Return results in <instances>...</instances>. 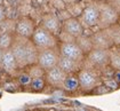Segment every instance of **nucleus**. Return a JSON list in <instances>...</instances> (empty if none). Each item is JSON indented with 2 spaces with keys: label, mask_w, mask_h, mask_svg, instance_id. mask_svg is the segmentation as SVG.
Masks as SVG:
<instances>
[{
  "label": "nucleus",
  "mask_w": 120,
  "mask_h": 111,
  "mask_svg": "<svg viewBox=\"0 0 120 111\" xmlns=\"http://www.w3.org/2000/svg\"><path fill=\"white\" fill-rule=\"evenodd\" d=\"M10 49L17 61L19 70L38 63L39 49L33 44L32 39L14 34V41Z\"/></svg>",
  "instance_id": "f257e3e1"
},
{
  "label": "nucleus",
  "mask_w": 120,
  "mask_h": 111,
  "mask_svg": "<svg viewBox=\"0 0 120 111\" xmlns=\"http://www.w3.org/2000/svg\"><path fill=\"white\" fill-rule=\"evenodd\" d=\"M77 74L80 84V91L83 94H90L96 86L102 84L101 74L97 73L96 69L81 68V70Z\"/></svg>",
  "instance_id": "f03ea898"
},
{
  "label": "nucleus",
  "mask_w": 120,
  "mask_h": 111,
  "mask_svg": "<svg viewBox=\"0 0 120 111\" xmlns=\"http://www.w3.org/2000/svg\"><path fill=\"white\" fill-rule=\"evenodd\" d=\"M31 39L39 50L48 49V48H56L58 47V44H60L58 38L55 34H53L52 32H49L48 30H46L42 25H38L36 28L34 33Z\"/></svg>",
  "instance_id": "7ed1b4c3"
},
{
  "label": "nucleus",
  "mask_w": 120,
  "mask_h": 111,
  "mask_svg": "<svg viewBox=\"0 0 120 111\" xmlns=\"http://www.w3.org/2000/svg\"><path fill=\"white\" fill-rule=\"evenodd\" d=\"M98 7H100V23H98L100 30H105L119 23V10L116 7H113L108 1L98 2Z\"/></svg>",
  "instance_id": "20e7f679"
},
{
  "label": "nucleus",
  "mask_w": 120,
  "mask_h": 111,
  "mask_svg": "<svg viewBox=\"0 0 120 111\" xmlns=\"http://www.w3.org/2000/svg\"><path fill=\"white\" fill-rule=\"evenodd\" d=\"M85 61H87V63L90 65L92 69L101 70L110 65V49L93 48L86 55Z\"/></svg>",
  "instance_id": "39448f33"
},
{
  "label": "nucleus",
  "mask_w": 120,
  "mask_h": 111,
  "mask_svg": "<svg viewBox=\"0 0 120 111\" xmlns=\"http://www.w3.org/2000/svg\"><path fill=\"white\" fill-rule=\"evenodd\" d=\"M60 57H61V54H60L58 47L42 49V50H39L38 64L40 65L45 71H47V70H50V69H53V68L58 65Z\"/></svg>",
  "instance_id": "423d86ee"
},
{
  "label": "nucleus",
  "mask_w": 120,
  "mask_h": 111,
  "mask_svg": "<svg viewBox=\"0 0 120 111\" xmlns=\"http://www.w3.org/2000/svg\"><path fill=\"white\" fill-rule=\"evenodd\" d=\"M80 22L82 23L83 28H94V27H98L100 23V7H98V2H90L88 4L81 14V16L79 17Z\"/></svg>",
  "instance_id": "0eeeda50"
},
{
  "label": "nucleus",
  "mask_w": 120,
  "mask_h": 111,
  "mask_svg": "<svg viewBox=\"0 0 120 111\" xmlns=\"http://www.w3.org/2000/svg\"><path fill=\"white\" fill-rule=\"evenodd\" d=\"M58 50H60L61 56L74 60V61L80 62V63H82L86 58V54L83 53L82 49L79 47V45L75 41H73V42H60Z\"/></svg>",
  "instance_id": "6e6552de"
},
{
  "label": "nucleus",
  "mask_w": 120,
  "mask_h": 111,
  "mask_svg": "<svg viewBox=\"0 0 120 111\" xmlns=\"http://www.w3.org/2000/svg\"><path fill=\"white\" fill-rule=\"evenodd\" d=\"M66 76L68 74L57 65L50 70H47L45 78H46V83L49 86L54 88H58V89H63V85H64Z\"/></svg>",
  "instance_id": "1a4fd4ad"
},
{
  "label": "nucleus",
  "mask_w": 120,
  "mask_h": 111,
  "mask_svg": "<svg viewBox=\"0 0 120 111\" xmlns=\"http://www.w3.org/2000/svg\"><path fill=\"white\" fill-rule=\"evenodd\" d=\"M36 24L33 22V19L30 17H22L16 22V28H15V34L21 36L24 38H29L31 39L34 30H36Z\"/></svg>",
  "instance_id": "9d476101"
},
{
  "label": "nucleus",
  "mask_w": 120,
  "mask_h": 111,
  "mask_svg": "<svg viewBox=\"0 0 120 111\" xmlns=\"http://www.w3.org/2000/svg\"><path fill=\"white\" fill-rule=\"evenodd\" d=\"M1 68L6 73L10 76H15L16 72L19 70L17 61L13 54L11 49H5L2 50V60H1Z\"/></svg>",
  "instance_id": "9b49d317"
},
{
  "label": "nucleus",
  "mask_w": 120,
  "mask_h": 111,
  "mask_svg": "<svg viewBox=\"0 0 120 111\" xmlns=\"http://www.w3.org/2000/svg\"><path fill=\"white\" fill-rule=\"evenodd\" d=\"M41 25L56 37H58L63 30V22L54 14H46L41 19Z\"/></svg>",
  "instance_id": "f8f14e48"
},
{
  "label": "nucleus",
  "mask_w": 120,
  "mask_h": 111,
  "mask_svg": "<svg viewBox=\"0 0 120 111\" xmlns=\"http://www.w3.org/2000/svg\"><path fill=\"white\" fill-rule=\"evenodd\" d=\"M92 41L94 48H102V49H111L114 47L110 36L106 30H98L94 32L92 36Z\"/></svg>",
  "instance_id": "ddd939ff"
},
{
  "label": "nucleus",
  "mask_w": 120,
  "mask_h": 111,
  "mask_svg": "<svg viewBox=\"0 0 120 111\" xmlns=\"http://www.w3.org/2000/svg\"><path fill=\"white\" fill-rule=\"evenodd\" d=\"M63 31L68 32L75 39L85 33V28L78 17H70L63 22Z\"/></svg>",
  "instance_id": "4468645a"
},
{
  "label": "nucleus",
  "mask_w": 120,
  "mask_h": 111,
  "mask_svg": "<svg viewBox=\"0 0 120 111\" xmlns=\"http://www.w3.org/2000/svg\"><path fill=\"white\" fill-rule=\"evenodd\" d=\"M81 65H82V63L77 62V61L71 60V58H68V57H64V56H61L60 57V61H58V66L66 74L78 73L81 70V68H82Z\"/></svg>",
  "instance_id": "2eb2a0df"
},
{
  "label": "nucleus",
  "mask_w": 120,
  "mask_h": 111,
  "mask_svg": "<svg viewBox=\"0 0 120 111\" xmlns=\"http://www.w3.org/2000/svg\"><path fill=\"white\" fill-rule=\"evenodd\" d=\"M63 91L65 93H69V94L77 93L78 91H80V84H79V79H78V74L71 73L66 76L64 85H63Z\"/></svg>",
  "instance_id": "dca6fc26"
},
{
  "label": "nucleus",
  "mask_w": 120,
  "mask_h": 111,
  "mask_svg": "<svg viewBox=\"0 0 120 111\" xmlns=\"http://www.w3.org/2000/svg\"><path fill=\"white\" fill-rule=\"evenodd\" d=\"M75 42L79 45V47L82 49V52L86 55L94 48V45H93V41H92V37H90V36H86L85 33H83L82 36L77 38V39H75Z\"/></svg>",
  "instance_id": "f3484780"
},
{
  "label": "nucleus",
  "mask_w": 120,
  "mask_h": 111,
  "mask_svg": "<svg viewBox=\"0 0 120 111\" xmlns=\"http://www.w3.org/2000/svg\"><path fill=\"white\" fill-rule=\"evenodd\" d=\"M110 66L120 70V47L114 46L110 49Z\"/></svg>",
  "instance_id": "a211bd4d"
},
{
  "label": "nucleus",
  "mask_w": 120,
  "mask_h": 111,
  "mask_svg": "<svg viewBox=\"0 0 120 111\" xmlns=\"http://www.w3.org/2000/svg\"><path fill=\"white\" fill-rule=\"evenodd\" d=\"M14 34L9 32H0V48L2 50L11 48L13 41H14Z\"/></svg>",
  "instance_id": "6ab92c4d"
},
{
  "label": "nucleus",
  "mask_w": 120,
  "mask_h": 111,
  "mask_svg": "<svg viewBox=\"0 0 120 111\" xmlns=\"http://www.w3.org/2000/svg\"><path fill=\"white\" fill-rule=\"evenodd\" d=\"M110 36L111 40L113 42V45L117 47H120V27H119V23L116 24V25H112L110 28L105 29Z\"/></svg>",
  "instance_id": "aec40b11"
},
{
  "label": "nucleus",
  "mask_w": 120,
  "mask_h": 111,
  "mask_svg": "<svg viewBox=\"0 0 120 111\" xmlns=\"http://www.w3.org/2000/svg\"><path fill=\"white\" fill-rule=\"evenodd\" d=\"M46 78L45 77H41V78H33L32 79V83L30 85V89L32 92H42L45 86H46Z\"/></svg>",
  "instance_id": "412c9836"
},
{
  "label": "nucleus",
  "mask_w": 120,
  "mask_h": 111,
  "mask_svg": "<svg viewBox=\"0 0 120 111\" xmlns=\"http://www.w3.org/2000/svg\"><path fill=\"white\" fill-rule=\"evenodd\" d=\"M16 80L17 84L22 87H30V85L32 83V77L29 74L28 71H21L16 76Z\"/></svg>",
  "instance_id": "4be33fe9"
},
{
  "label": "nucleus",
  "mask_w": 120,
  "mask_h": 111,
  "mask_svg": "<svg viewBox=\"0 0 120 111\" xmlns=\"http://www.w3.org/2000/svg\"><path fill=\"white\" fill-rule=\"evenodd\" d=\"M26 71H28L29 74L32 77V79H33V78H41V77H45V76H46V71L38 64V63L28 66V70H26Z\"/></svg>",
  "instance_id": "5701e85b"
},
{
  "label": "nucleus",
  "mask_w": 120,
  "mask_h": 111,
  "mask_svg": "<svg viewBox=\"0 0 120 111\" xmlns=\"http://www.w3.org/2000/svg\"><path fill=\"white\" fill-rule=\"evenodd\" d=\"M102 83L104 84L111 92L118 91L120 88V85L117 83V80H116L113 77H110V78H102Z\"/></svg>",
  "instance_id": "b1692460"
},
{
  "label": "nucleus",
  "mask_w": 120,
  "mask_h": 111,
  "mask_svg": "<svg viewBox=\"0 0 120 111\" xmlns=\"http://www.w3.org/2000/svg\"><path fill=\"white\" fill-rule=\"evenodd\" d=\"M109 93H111V91L105 86V85H104V84L102 83L93 89V92L90 93V95H97V96H101V95H105V94H109Z\"/></svg>",
  "instance_id": "393cba45"
},
{
  "label": "nucleus",
  "mask_w": 120,
  "mask_h": 111,
  "mask_svg": "<svg viewBox=\"0 0 120 111\" xmlns=\"http://www.w3.org/2000/svg\"><path fill=\"white\" fill-rule=\"evenodd\" d=\"M58 40H60V42H73L75 41V38L72 37L71 34H69L68 32H65L62 30V32L60 33V36H58Z\"/></svg>",
  "instance_id": "a878e982"
},
{
  "label": "nucleus",
  "mask_w": 120,
  "mask_h": 111,
  "mask_svg": "<svg viewBox=\"0 0 120 111\" xmlns=\"http://www.w3.org/2000/svg\"><path fill=\"white\" fill-rule=\"evenodd\" d=\"M16 85L13 83V81H10V83H6L4 85V88L6 89V91H8V92H15L16 91V87H15Z\"/></svg>",
  "instance_id": "bb28decb"
},
{
  "label": "nucleus",
  "mask_w": 120,
  "mask_h": 111,
  "mask_svg": "<svg viewBox=\"0 0 120 111\" xmlns=\"http://www.w3.org/2000/svg\"><path fill=\"white\" fill-rule=\"evenodd\" d=\"M6 19V13H5V9H4V7L0 5V24L4 22Z\"/></svg>",
  "instance_id": "cd10ccee"
},
{
  "label": "nucleus",
  "mask_w": 120,
  "mask_h": 111,
  "mask_svg": "<svg viewBox=\"0 0 120 111\" xmlns=\"http://www.w3.org/2000/svg\"><path fill=\"white\" fill-rule=\"evenodd\" d=\"M113 78L117 80V83L120 85V70H116L114 74H113Z\"/></svg>",
  "instance_id": "c85d7f7f"
},
{
  "label": "nucleus",
  "mask_w": 120,
  "mask_h": 111,
  "mask_svg": "<svg viewBox=\"0 0 120 111\" xmlns=\"http://www.w3.org/2000/svg\"><path fill=\"white\" fill-rule=\"evenodd\" d=\"M1 60H2V49L0 48V68H1Z\"/></svg>",
  "instance_id": "c756f323"
},
{
  "label": "nucleus",
  "mask_w": 120,
  "mask_h": 111,
  "mask_svg": "<svg viewBox=\"0 0 120 111\" xmlns=\"http://www.w3.org/2000/svg\"><path fill=\"white\" fill-rule=\"evenodd\" d=\"M73 1H75V2H78V1H80V0H73Z\"/></svg>",
  "instance_id": "7c9ffc66"
},
{
  "label": "nucleus",
  "mask_w": 120,
  "mask_h": 111,
  "mask_svg": "<svg viewBox=\"0 0 120 111\" xmlns=\"http://www.w3.org/2000/svg\"><path fill=\"white\" fill-rule=\"evenodd\" d=\"M119 17H120V10H119Z\"/></svg>",
  "instance_id": "2f4dec72"
},
{
  "label": "nucleus",
  "mask_w": 120,
  "mask_h": 111,
  "mask_svg": "<svg viewBox=\"0 0 120 111\" xmlns=\"http://www.w3.org/2000/svg\"><path fill=\"white\" fill-rule=\"evenodd\" d=\"M119 27H120V21H119Z\"/></svg>",
  "instance_id": "473e14b6"
},
{
  "label": "nucleus",
  "mask_w": 120,
  "mask_h": 111,
  "mask_svg": "<svg viewBox=\"0 0 120 111\" xmlns=\"http://www.w3.org/2000/svg\"><path fill=\"white\" fill-rule=\"evenodd\" d=\"M103 1H106V0H103Z\"/></svg>",
  "instance_id": "72a5a7b5"
}]
</instances>
